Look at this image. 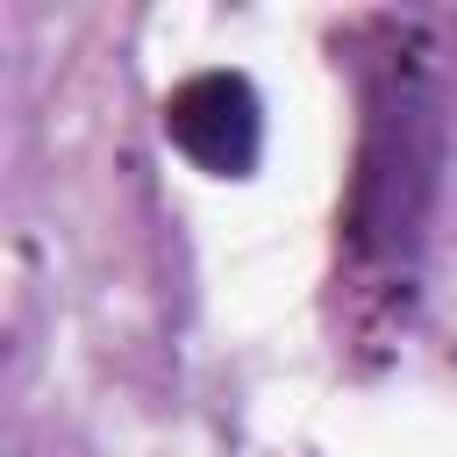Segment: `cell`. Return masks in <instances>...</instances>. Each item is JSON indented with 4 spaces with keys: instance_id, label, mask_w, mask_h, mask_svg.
<instances>
[{
    "instance_id": "cell-1",
    "label": "cell",
    "mask_w": 457,
    "mask_h": 457,
    "mask_svg": "<svg viewBox=\"0 0 457 457\" xmlns=\"http://www.w3.org/2000/svg\"><path fill=\"white\" fill-rule=\"evenodd\" d=\"M450 43L428 14H378L364 29V121L343 193V264L364 293L414 278L450 164Z\"/></svg>"
},
{
    "instance_id": "cell-2",
    "label": "cell",
    "mask_w": 457,
    "mask_h": 457,
    "mask_svg": "<svg viewBox=\"0 0 457 457\" xmlns=\"http://www.w3.org/2000/svg\"><path fill=\"white\" fill-rule=\"evenodd\" d=\"M164 136L207 179H250L264 150V100L243 71H193L164 93Z\"/></svg>"
}]
</instances>
